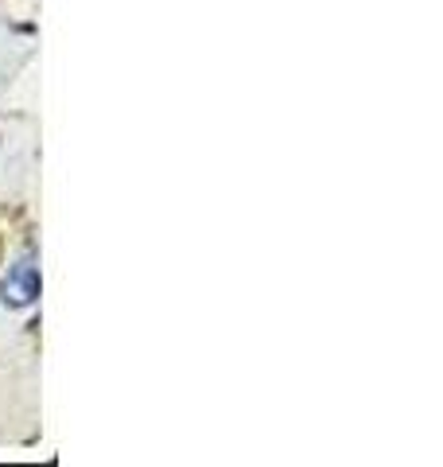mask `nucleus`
Returning a JSON list of instances; mask_svg holds the SVG:
<instances>
[{"instance_id": "1", "label": "nucleus", "mask_w": 443, "mask_h": 467, "mask_svg": "<svg viewBox=\"0 0 443 467\" xmlns=\"http://www.w3.org/2000/svg\"><path fill=\"white\" fill-rule=\"evenodd\" d=\"M39 288H43V276L36 261H16V265H8L5 281H0V300H5V308L20 312L39 300Z\"/></svg>"}]
</instances>
